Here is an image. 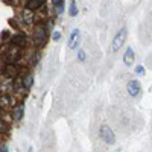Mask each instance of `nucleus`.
<instances>
[{
	"label": "nucleus",
	"instance_id": "1",
	"mask_svg": "<svg viewBox=\"0 0 152 152\" xmlns=\"http://www.w3.org/2000/svg\"><path fill=\"white\" fill-rule=\"evenodd\" d=\"M99 137H100V140H102L104 143H107V145H113L114 142H116V135H114L113 129L110 128L108 125H102V126H100Z\"/></svg>",
	"mask_w": 152,
	"mask_h": 152
},
{
	"label": "nucleus",
	"instance_id": "2",
	"mask_svg": "<svg viewBox=\"0 0 152 152\" xmlns=\"http://www.w3.org/2000/svg\"><path fill=\"white\" fill-rule=\"evenodd\" d=\"M34 41L37 46H44L47 41V29L43 24H38L34 31Z\"/></svg>",
	"mask_w": 152,
	"mask_h": 152
},
{
	"label": "nucleus",
	"instance_id": "3",
	"mask_svg": "<svg viewBox=\"0 0 152 152\" xmlns=\"http://www.w3.org/2000/svg\"><path fill=\"white\" fill-rule=\"evenodd\" d=\"M125 40H126V29L122 28V29H119V32L113 38V43H111V50L113 52H117V50L125 44Z\"/></svg>",
	"mask_w": 152,
	"mask_h": 152
},
{
	"label": "nucleus",
	"instance_id": "4",
	"mask_svg": "<svg viewBox=\"0 0 152 152\" xmlns=\"http://www.w3.org/2000/svg\"><path fill=\"white\" fill-rule=\"evenodd\" d=\"M20 58V49L17 46H9V49L5 52L6 64H15V61Z\"/></svg>",
	"mask_w": 152,
	"mask_h": 152
},
{
	"label": "nucleus",
	"instance_id": "5",
	"mask_svg": "<svg viewBox=\"0 0 152 152\" xmlns=\"http://www.w3.org/2000/svg\"><path fill=\"white\" fill-rule=\"evenodd\" d=\"M126 90H128V93L132 97H138L142 94V84L138 82L137 79H132V81L128 82V85H126Z\"/></svg>",
	"mask_w": 152,
	"mask_h": 152
},
{
	"label": "nucleus",
	"instance_id": "6",
	"mask_svg": "<svg viewBox=\"0 0 152 152\" xmlns=\"http://www.w3.org/2000/svg\"><path fill=\"white\" fill-rule=\"evenodd\" d=\"M81 43V31L79 29H73L69 38V47L70 49H76Z\"/></svg>",
	"mask_w": 152,
	"mask_h": 152
},
{
	"label": "nucleus",
	"instance_id": "7",
	"mask_svg": "<svg viewBox=\"0 0 152 152\" xmlns=\"http://www.w3.org/2000/svg\"><path fill=\"white\" fill-rule=\"evenodd\" d=\"M23 114H24V104L20 102V104H17V105L14 107V110H12V119L17 120V122H20V120L23 119Z\"/></svg>",
	"mask_w": 152,
	"mask_h": 152
},
{
	"label": "nucleus",
	"instance_id": "8",
	"mask_svg": "<svg viewBox=\"0 0 152 152\" xmlns=\"http://www.w3.org/2000/svg\"><path fill=\"white\" fill-rule=\"evenodd\" d=\"M134 59H135V55H134V50L131 47H128L125 50V56H123V62L125 66H132L134 64Z\"/></svg>",
	"mask_w": 152,
	"mask_h": 152
},
{
	"label": "nucleus",
	"instance_id": "9",
	"mask_svg": "<svg viewBox=\"0 0 152 152\" xmlns=\"http://www.w3.org/2000/svg\"><path fill=\"white\" fill-rule=\"evenodd\" d=\"M26 40H28V37L24 34H21V32H18V34H15L14 37H12V43H14L17 47H23L24 44H26Z\"/></svg>",
	"mask_w": 152,
	"mask_h": 152
},
{
	"label": "nucleus",
	"instance_id": "10",
	"mask_svg": "<svg viewBox=\"0 0 152 152\" xmlns=\"http://www.w3.org/2000/svg\"><path fill=\"white\" fill-rule=\"evenodd\" d=\"M17 73H18V69H17L15 64H6V66H5L3 75L6 76V78H15Z\"/></svg>",
	"mask_w": 152,
	"mask_h": 152
},
{
	"label": "nucleus",
	"instance_id": "11",
	"mask_svg": "<svg viewBox=\"0 0 152 152\" xmlns=\"http://www.w3.org/2000/svg\"><path fill=\"white\" fill-rule=\"evenodd\" d=\"M21 85L24 90H29V88H32L34 85V75L32 73H26L23 76V79H21Z\"/></svg>",
	"mask_w": 152,
	"mask_h": 152
},
{
	"label": "nucleus",
	"instance_id": "12",
	"mask_svg": "<svg viewBox=\"0 0 152 152\" xmlns=\"http://www.w3.org/2000/svg\"><path fill=\"white\" fill-rule=\"evenodd\" d=\"M43 5H44V0H26V9L29 11L40 9Z\"/></svg>",
	"mask_w": 152,
	"mask_h": 152
},
{
	"label": "nucleus",
	"instance_id": "13",
	"mask_svg": "<svg viewBox=\"0 0 152 152\" xmlns=\"http://www.w3.org/2000/svg\"><path fill=\"white\" fill-rule=\"evenodd\" d=\"M0 107H15L14 99H12L9 94H0Z\"/></svg>",
	"mask_w": 152,
	"mask_h": 152
},
{
	"label": "nucleus",
	"instance_id": "14",
	"mask_svg": "<svg viewBox=\"0 0 152 152\" xmlns=\"http://www.w3.org/2000/svg\"><path fill=\"white\" fill-rule=\"evenodd\" d=\"M52 6L55 8L56 14H62L64 12V0H52Z\"/></svg>",
	"mask_w": 152,
	"mask_h": 152
},
{
	"label": "nucleus",
	"instance_id": "15",
	"mask_svg": "<svg viewBox=\"0 0 152 152\" xmlns=\"http://www.w3.org/2000/svg\"><path fill=\"white\" fill-rule=\"evenodd\" d=\"M34 18V11H29V9H24L23 12V20L26 21V23H31Z\"/></svg>",
	"mask_w": 152,
	"mask_h": 152
},
{
	"label": "nucleus",
	"instance_id": "16",
	"mask_svg": "<svg viewBox=\"0 0 152 152\" xmlns=\"http://www.w3.org/2000/svg\"><path fill=\"white\" fill-rule=\"evenodd\" d=\"M78 14V8H76V2L75 0H70V9H69V15L70 17H75Z\"/></svg>",
	"mask_w": 152,
	"mask_h": 152
},
{
	"label": "nucleus",
	"instance_id": "17",
	"mask_svg": "<svg viewBox=\"0 0 152 152\" xmlns=\"http://www.w3.org/2000/svg\"><path fill=\"white\" fill-rule=\"evenodd\" d=\"M6 131H8L6 123L3 122V119H0V134H2V132H6Z\"/></svg>",
	"mask_w": 152,
	"mask_h": 152
},
{
	"label": "nucleus",
	"instance_id": "18",
	"mask_svg": "<svg viewBox=\"0 0 152 152\" xmlns=\"http://www.w3.org/2000/svg\"><path fill=\"white\" fill-rule=\"evenodd\" d=\"M59 38H61V32H59V31H55V32H52V40H53V41H58Z\"/></svg>",
	"mask_w": 152,
	"mask_h": 152
},
{
	"label": "nucleus",
	"instance_id": "19",
	"mask_svg": "<svg viewBox=\"0 0 152 152\" xmlns=\"http://www.w3.org/2000/svg\"><path fill=\"white\" fill-rule=\"evenodd\" d=\"M78 59L79 61H85V52H84V50H79V52H78Z\"/></svg>",
	"mask_w": 152,
	"mask_h": 152
},
{
	"label": "nucleus",
	"instance_id": "20",
	"mask_svg": "<svg viewBox=\"0 0 152 152\" xmlns=\"http://www.w3.org/2000/svg\"><path fill=\"white\" fill-rule=\"evenodd\" d=\"M135 73H137V75H145V69H143V66H137Z\"/></svg>",
	"mask_w": 152,
	"mask_h": 152
},
{
	"label": "nucleus",
	"instance_id": "21",
	"mask_svg": "<svg viewBox=\"0 0 152 152\" xmlns=\"http://www.w3.org/2000/svg\"><path fill=\"white\" fill-rule=\"evenodd\" d=\"M0 152H9L8 146H6V145H2V146H0Z\"/></svg>",
	"mask_w": 152,
	"mask_h": 152
},
{
	"label": "nucleus",
	"instance_id": "22",
	"mask_svg": "<svg viewBox=\"0 0 152 152\" xmlns=\"http://www.w3.org/2000/svg\"><path fill=\"white\" fill-rule=\"evenodd\" d=\"M28 152H34V149H32V148H29V149H28Z\"/></svg>",
	"mask_w": 152,
	"mask_h": 152
}]
</instances>
